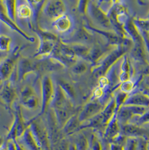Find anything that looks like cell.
Segmentation results:
<instances>
[{
  "label": "cell",
  "instance_id": "1",
  "mask_svg": "<svg viewBox=\"0 0 149 150\" xmlns=\"http://www.w3.org/2000/svg\"><path fill=\"white\" fill-rule=\"evenodd\" d=\"M128 47L129 41L127 39L123 45L117 46L115 50L102 57L93 69V73L95 78L100 79L105 75L109 69L125 55Z\"/></svg>",
  "mask_w": 149,
  "mask_h": 150
},
{
  "label": "cell",
  "instance_id": "2",
  "mask_svg": "<svg viewBox=\"0 0 149 150\" xmlns=\"http://www.w3.org/2000/svg\"><path fill=\"white\" fill-rule=\"evenodd\" d=\"M86 13L96 25L103 28L102 29L112 31L115 30L107 15L102 11L95 2L88 1Z\"/></svg>",
  "mask_w": 149,
  "mask_h": 150
},
{
  "label": "cell",
  "instance_id": "3",
  "mask_svg": "<svg viewBox=\"0 0 149 150\" xmlns=\"http://www.w3.org/2000/svg\"><path fill=\"white\" fill-rule=\"evenodd\" d=\"M43 11L48 18L53 21L65 14L66 6L63 1L53 0L44 2Z\"/></svg>",
  "mask_w": 149,
  "mask_h": 150
},
{
  "label": "cell",
  "instance_id": "4",
  "mask_svg": "<svg viewBox=\"0 0 149 150\" xmlns=\"http://www.w3.org/2000/svg\"><path fill=\"white\" fill-rule=\"evenodd\" d=\"M105 106L100 100H93L86 103L80 112L78 119L80 122L87 121L101 113Z\"/></svg>",
  "mask_w": 149,
  "mask_h": 150
},
{
  "label": "cell",
  "instance_id": "5",
  "mask_svg": "<svg viewBox=\"0 0 149 150\" xmlns=\"http://www.w3.org/2000/svg\"><path fill=\"white\" fill-rule=\"evenodd\" d=\"M54 88L51 78L48 76L43 77L41 87V100L42 110L44 111L51 103L54 96Z\"/></svg>",
  "mask_w": 149,
  "mask_h": 150
},
{
  "label": "cell",
  "instance_id": "6",
  "mask_svg": "<svg viewBox=\"0 0 149 150\" xmlns=\"http://www.w3.org/2000/svg\"><path fill=\"white\" fill-rule=\"evenodd\" d=\"M85 28L89 30L94 32L95 33L104 36L110 45L115 46L117 47L123 45L127 40V38L122 37L115 32L112 30H107L102 29H98L90 25H86Z\"/></svg>",
  "mask_w": 149,
  "mask_h": 150
},
{
  "label": "cell",
  "instance_id": "7",
  "mask_svg": "<svg viewBox=\"0 0 149 150\" xmlns=\"http://www.w3.org/2000/svg\"><path fill=\"white\" fill-rule=\"evenodd\" d=\"M20 97L21 103L28 108H34L38 104L39 99L32 87L25 86L21 92Z\"/></svg>",
  "mask_w": 149,
  "mask_h": 150
},
{
  "label": "cell",
  "instance_id": "8",
  "mask_svg": "<svg viewBox=\"0 0 149 150\" xmlns=\"http://www.w3.org/2000/svg\"><path fill=\"white\" fill-rule=\"evenodd\" d=\"M17 58V54L8 57L0 62V79L7 80L14 71L15 60Z\"/></svg>",
  "mask_w": 149,
  "mask_h": 150
},
{
  "label": "cell",
  "instance_id": "9",
  "mask_svg": "<svg viewBox=\"0 0 149 150\" xmlns=\"http://www.w3.org/2000/svg\"><path fill=\"white\" fill-rule=\"evenodd\" d=\"M123 29L127 35L135 44H144L142 36L134 24L132 19L129 18L123 26Z\"/></svg>",
  "mask_w": 149,
  "mask_h": 150
},
{
  "label": "cell",
  "instance_id": "10",
  "mask_svg": "<svg viewBox=\"0 0 149 150\" xmlns=\"http://www.w3.org/2000/svg\"><path fill=\"white\" fill-rule=\"evenodd\" d=\"M93 40L92 35L88 31V29L83 27L78 29L68 42V43L86 45V44L91 43Z\"/></svg>",
  "mask_w": 149,
  "mask_h": 150
},
{
  "label": "cell",
  "instance_id": "11",
  "mask_svg": "<svg viewBox=\"0 0 149 150\" xmlns=\"http://www.w3.org/2000/svg\"><path fill=\"white\" fill-rule=\"evenodd\" d=\"M53 26L60 33H67L72 28V21L70 16L64 14L53 21Z\"/></svg>",
  "mask_w": 149,
  "mask_h": 150
},
{
  "label": "cell",
  "instance_id": "12",
  "mask_svg": "<svg viewBox=\"0 0 149 150\" xmlns=\"http://www.w3.org/2000/svg\"><path fill=\"white\" fill-rule=\"evenodd\" d=\"M135 105L149 108V98L141 93H136L128 96L123 106Z\"/></svg>",
  "mask_w": 149,
  "mask_h": 150
},
{
  "label": "cell",
  "instance_id": "13",
  "mask_svg": "<svg viewBox=\"0 0 149 150\" xmlns=\"http://www.w3.org/2000/svg\"><path fill=\"white\" fill-rule=\"evenodd\" d=\"M0 20L2 21L3 23H5L6 24H7L8 27L11 28L14 30L18 32L19 34L21 35L22 37H24L25 39L31 42H34V39L33 38L30 37L28 36L27 34L25 33L22 30H21L20 29H19L18 27L14 23L13 21H11L8 18L7 15L5 13V7L3 5L2 1H0Z\"/></svg>",
  "mask_w": 149,
  "mask_h": 150
},
{
  "label": "cell",
  "instance_id": "14",
  "mask_svg": "<svg viewBox=\"0 0 149 150\" xmlns=\"http://www.w3.org/2000/svg\"><path fill=\"white\" fill-rule=\"evenodd\" d=\"M122 134L128 137H141L146 134V130L140 128L137 125L132 124H127L121 126Z\"/></svg>",
  "mask_w": 149,
  "mask_h": 150
},
{
  "label": "cell",
  "instance_id": "15",
  "mask_svg": "<svg viewBox=\"0 0 149 150\" xmlns=\"http://www.w3.org/2000/svg\"><path fill=\"white\" fill-rule=\"evenodd\" d=\"M117 112H115L107 124V127L105 130V136L108 139H113L119 134L120 125L117 119Z\"/></svg>",
  "mask_w": 149,
  "mask_h": 150
},
{
  "label": "cell",
  "instance_id": "16",
  "mask_svg": "<svg viewBox=\"0 0 149 150\" xmlns=\"http://www.w3.org/2000/svg\"><path fill=\"white\" fill-rule=\"evenodd\" d=\"M115 112H117L115 98V97H113L105 106L104 109L102 111V115L103 117V125H107Z\"/></svg>",
  "mask_w": 149,
  "mask_h": 150
},
{
  "label": "cell",
  "instance_id": "17",
  "mask_svg": "<svg viewBox=\"0 0 149 150\" xmlns=\"http://www.w3.org/2000/svg\"><path fill=\"white\" fill-rule=\"evenodd\" d=\"M134 116L128 106H122L117 113V119L121 127L128 124Z\"/></svg>",
  "mask_w": 149,
  "mask_h": 150
},
{
  "label": "cell",
  "instance_id": "18",
  "mask_svg": "<svg viewBox=\"0 0 149 150\" xmlns=\"http://www.w3.org/2000/svg\"><path fill=\"white\" fill-rule=\"evenodd\" d=\"M144 44H135L131 51V56L138 62H146Z\"/></svg>",
  "mask_w": 149,
  "mask_h": 150
},
{
  "label": "cell",
  "instance_id": "19",
  "mask_svg": "<svg viewBox=\"0 0 149 150\" xmlns=\"http://www.w3.org/2000/svg\"><path fill=\"white\" fill-rule=\"evenodd\" d=\"M0 95L5 103H10L14 100L16 93L13 87L9 83H7L2 87Z\"/></svg>",
  "mask_w": 149,
  "mask_h": 150
},
{
  "label": "cell",
  "instance_id": "20",
  "mask_svg": "<svg viewBox=\"0 0 149 150\" xmlns=\"http://www.w3.org/2000/svg\"><path fill=\"white\" fill-rule=\"evenodd\" d=\"M32 15L33 10L29 3H23L17 5L16 16H18V17L21 19H29Z\"/></svg>",
  "mask_w": 149,
  "mask_h": 150
},
{
  "label": "cell",
  "instance_id": "21",
  "mask_svg": "<svg viewBox=\"0 0 149 150\" xmlns=\"http://www.w3.org/2000/svg\"><path fill=\"white\" fill-rule=\"evenodd\" d=\"M3 5L5 7V13L10 19L15 21L16 18L17 1H3Z\"/></svg>",
  "mask_w": 149,
  "mask_h": 150
},
{
  "label": "cell",
  "instance_id": "22",
  "mask_svg": "<svg viewBox=\"0 0 149 150\" xmlns=\"http://www.w3.org/2000/svg\"><path fill=\"white\" fill-rule=\"evenodd\" d=\"M33 68H34V65L32 62L27 60V59H22L19 62L18 65L19 78L22 79L26 73L32 71Z\"/></svg>",
  "mask_w": 149,
  "mask_h": 150
},
{
  "label": "cell",
  "instance_id": "23",
  "mask_svg": "<svg viewBox=\"0 0 149 150\" xmlns=\"http://www.w3.org/2000/svg\"><path fill=\"white\" fill-rule=\"evenodd\" d=\"M104 49L99 46H95L90 48V51L87 60L94 63L99 62L104 55Z\"/></svg>",
  "mask_w": 149,
  "mask_h": 150
},
{
  "label": "cell",
  "instance_id": "24",
  "mask_svg": "<svg viewBox=\"0 0 149 150\" xmlns=\"http://www.w3.org/2000/svg\"><path fill=\"white\" fill-rule=\"evenodd\" d=\"M115 93V105H116V112H117L119 109L123 105L124 103L126 101L127 98L128 97V94L122 92L120 89H118Z\"/></svg>",
  "mask_w": 149,
  "mask_h": 150
},
{
  "label": "cell",
  "instance_id": "25",
  "mask_svg": "<svg viewBox=\"0 0 149 150\" xmlns=\"http://www.w3.org/2000/svg\"><path fill=\"white\" fill-rule=\"evenodd\" d=\"M58 85L60 86L65 94L67 97L68 98L74 99L75 97V92L73 87L68 82L60 81Z\"/></svg>",
  "mask_w": 149,
  "mask_h": 150
},
{
  "label": "cell",
  "instance_id": "26",
  "mask_svg": "<svg viewBox=\"0 0 149 150\" xmlns=\"http://www.w3.org/2000/svg\"><path fill=\"white\" fill-rule=\"evenodd\" d=\"M132 20L138 31L146 32L149 33V19H132Z\"/></svg>",
  "mask_w": 149,
  "mask_h": 150
},
{
  "label": "cell",
  "instance_id": "27",
  "mask_svg": "<svg viewBox=\"0 0 149 150\" xmlns=\"http://www.w3.org/2000/svg\"><path fill=\"white\" fill-rule=\"evenodd\" d=\"M132 67L131 64V62L129 60V58L125 54L122 57V62H121V66H120L121 72L128 73L131 76L132 75Z\"/></svg>",
  "mask_w": 149,
  "mask_h": 150
},
{
  "label": "cell",
  "instance_id": "28",
  "mask_svg": "<svg viewBox=\"0 0 149 150\" xmlns=\"http://www.w3.org/2000/svg\"><path fill=\"white\" fill-rule=\"evenodd\" d=\"M115 4V2L112 1H101L98 2L97 5L103 13L107 15L114 6Z\"/></svg>",
  "mask_w": 149,
  "mask_h": 150
},
{
  "label": "cell",
  "instance_id": "29",
  "mask_svg": "<svg viewBox=\"0 0 149 150\" xmlns=\"http://www.w3.org/2000/svg\"><path fill=\"white\" fill-rule=\"evenodd\" d=\"M11 38L4 33H0V51H7L9 50Z\"/></svg>",
  "mask_w": 149,
  "mask_h": 150
},
{
  "label": "cell",
  "instance_id": "30",
  "mask_svg": "<svg viewBox=\"0 0 149 150\" xmlns=\"http://www.w3.org/2000/svg\"><path fill=\"white\" fill-rule=\"evenodd\" d=\"M138 140L136 138L128 137L124 145L123 150H137Z\"/></svg>",
  "mask_w": 149,
  "mask_h": 150
},
{
  "label": "cell",
  "instance_id": "31",
  "mask_svg": "<svg viewBox=\"0 0 149 150\" xmlns=\"http://www.w3.org/2000/svg\"><path fill=\"white\" fill-rule=\"evenodd\" d=\"M88 69L87 65L82 62H77L72 67V70L73 73L76 74H81L84 73Z\"/></svg>",
  "mask_w": 149,
  "mask_h": 150
},
{
  "label": "cell",
  "instance_id": "32",
  "mask_svg": "<svg viewBox=\"0 0 149 150\" xmlns=\"http://www.w3.org/2000/svg\"><path fill=\"white\" fill-rule=\"evenodd\" d=\"M120 90L122 91V92H125L126 93H129V92H131L135 87V84L134 83L129 80L127 81L126 82H122L120 84Z\"/></svg>",
  "mask_w": 149,
  "mask_h": 150
},
{
  "label": "cell",
  "instance_id": "33",
  "mask_svg": "<svg viewBox=\"0 0 149 150\" xmlns=\"http://www.w3.org/2000/svg\"><path fill=\"white\" fill-rule=\"evenodd\" d=\"M80 122L79 121L78 117L76 116L71 117L67 122V129L68 131H71L77 128Z\"/></svg>",
  "mask_w": 149,
  "mask_h": 150
},
{
  "label": "cell",
  "instance_id": "34",
  "mask_svg": "<svg viewBox=\"0 0 149 150\" xmlns=\"http://www.w3.org/2000/svg\"><path fill=\"white\" fill-rule=\"evenodd\" d=\"M149 123V109L142 116H138L137 120V124L138 125H141L143 124Z\"/></svg>",
  "mask_w": 149,
  "mask_h": 150
},
{
  "label": "cell",
  "instance_id": "35",
  "mask_svg": "<svg viewBox=\"0 0 149 150\" xmlns=\"http://www.w3.org/2000/svg\"><path fill=\"white\" fill-rule=\"evenodd\" d=\"M139 32L142 36L145 48H146V50L148 51L149 54V33L143 31H139Z\"/></svg>",
  "mask_w": 149,
  "mask_h": 150
},
{
  "label": "cell",
  "instance_id": "36",
  "mask_svg": "<svg viewBox=\"0 0 149 150\" xmlns=\"http://www.w3.org/2000/svg\"><path fill=\"white\" fill-rule=\"evenodd\" d=\"M91 150H102V146L100 142L95 137H94L91 141Z\"/></svg>",
  "mask_w": 149,
  "mask_h": 150
},
{
  "label": "cell",
  "instance_id": "37",
  "mask_svg": "<svg viewBox=\"0 0 149 150\" xmlns=\"http://www.w3.org/2000/svg\"><path fill=\"white\" fill-rule=\"evenodd\" d=\"M137 150H147V142L142 138L138 141Z\"/></svg>",
  "mask_w": 149,
  "mask_h": 150
},
{
  "label": "cell",
  "instance_id": "38",
  "mask_svg": "<svg viewBox=\"0 0 149 150\" xmlns=\"http://www.w3.org/2000/svg\"><path fill=\"white\" fill-rule=\"evenodd\" d=\"M88 1H81L79 2V10L83 13H85L86 12L87 9V6H88Z\"/></svg>",
  "mask_w": 149,
  "mask_h": 150
},
{
  "label": "cell",
  "instance_id": "39",
  "mask_svg": "<svg viewBox=\"0 0 149 150\" xmlns=\"http://www.w3.org/2000/svg\"><path fill=\"white\" fill-rule=\"evenodd\" d=\"M110 150H123V146L112 143L110 144Z\"/></svg>",
  "mask_w": 149,
  "mask_h": 150
},
{
  "label": "cell",
  "instance_id": "40",
  "mask_svg": "<svg viewBox=\"0 0 149 150\" xmlns=\"http://www.w3.org/2000/svg\"><path fill=\"white\" fill-rule=\"evenodd\" d=\"M141 93L149 98V87H146L145 88L143 89Z\"/></svg>",
  "mask_w": 149,
  "mask_h": 150
},
{
  "label": "cell",
  "instance_id": "41",
  "mask_svg": "<svg viewBox=\"0 0 149 150\" xmlns=\"http://www.w3.org/2000/svg\"><path fill=\"white\" fill-rule=\"evenodd\" d=\"M144 83L146 85L147 87H149V75H148L146 77H145Z\"/></svg>",
  "mask_w": 149,
  "mask_h": 150
},
{
  "label": "cell",
  "instance_id": "42",
  "mask_svg": "<svg viewBox=\"0 0 149 150\" xmlns=\"http://www.w3.org/2000/svg\"><path fill=\"white\" fill-rule=\"evenodd\" d=\"M143 73L146 75H149V67H147L143 71Z\"/></svg>",
  "mask_w": 149,
  "mask_h": 150
},
{
  "label": "cell",
  "instance_id": "43",
  "mask_svg": "<svg viewBox=\"0 0 149 150\" xmlns=\"http://www.w3.org/2000/svg\"><path fill=\"white\" fill-rule=\"evenodd\" d=\"M147 150H149V141L148 143H147Z\"/></svg>",
  "mask_w": 149,
  "mask_h": 150
},
{
  "label": "cell",
  "instance_id": "44",
  "mask_svg": "<svg viewBox=\"0 0 149 150\" xmlns=\"http://www.w3.org/2000/svg\"><path fill=\"white\" fill-rule=\"evenodd\" d=\"M148 19L149 20V15H148Z\"/></svg>",
  "mask_w": 149,
  "mask_h": 150
},
{
  "label": "cell",
  "instance_id": "45",
  "mask_svg": "<svg viewBox=\"0 0 149 150\" xmlns=\"http://www.w3.org/2000/svg\"><path fill=\"white\" fill-rule=\"evenodd\" d=\"M88 150H91L90 149H88Z\"/></svg>",
  "mask_w": 149,
  "mask_h": 150
}]
</instances>
